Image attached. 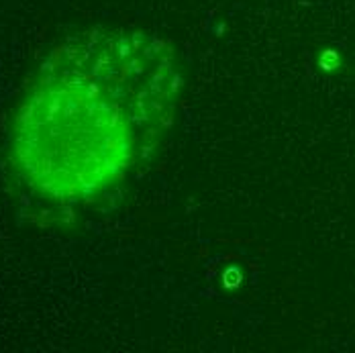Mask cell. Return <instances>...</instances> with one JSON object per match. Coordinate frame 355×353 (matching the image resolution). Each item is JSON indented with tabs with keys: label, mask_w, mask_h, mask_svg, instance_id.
Masks as SVG:
<instances>
[{
	"label": "cell",
	"mask_w": 355,
	"mask_h": 353,
	"mask_svg": "<svg viewBox=\"0 0 355 353\" xmlns=\"http://www.w3.org/2000/svg\"><path fill=\"white\" fill-rule=\"evenodd\" d=\"M174 47L141 29H94L60 45L15 119L12 151L51 200L82 203L131 176L170 133Z\"/></svg>",
	"instance_id": "1"
}]
</instances>
